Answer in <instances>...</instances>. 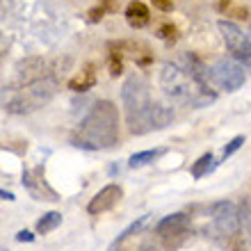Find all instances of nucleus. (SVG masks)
<instances>
[{
	"mask_svg": "<svg viewBox=\"0 0 251 251\" xmlns=\"http://www.w3.org/2000/svg\"><path fill=\"white\" fill-rule=\"evenodd\" d=\"M208 80H210V69H203V64H199L194 57L167 62L160 69V87L167 99L194 110L208 107L217 99Z\"/></svg>",
	"mask_w": 251,
	"mask_h": 251,
	"instance_id": "obj_1",
	"label": "nucleus"
},
{
	"mask_svg": "<svg viewBox=\"0 0 251 251\" xmlns=\"http://www.w3.org/2000/svg\"><path fill=\"white\" fill-rule=\"evenodd\" d=\"M121 103L126 112V126L132 135H146L151 130H165L174 121V107L155 103L151 99L146 80L132 73L121 85Z\"/></svg>",
	"mask_w": 251,
	"mask_h": 251,
	"instance_id": "obj_2",
	"label": "nucleus"
},
{
	"mask_svg": "<svg viewBox=\"0 0 251 251\" xmlns=\"http://www.w3.org/2000/svg\"><path fill=\"white\" fill-rule=\"evenodd\" d=\"M119 142V112L112 100H96L85 119L80 121L78 132L71 144L85 151L112 149Z\"/></svg>",
	"mask_w": 251,
	"mask_h": 251,
	"instance_id": "obj_3",
	"label": "nucleus"
},
{
	"mask_svg": "<svg viewBox=\"0 0 251 251\" xmlns=\"http://www.w3.org/2000/svg\"><path fill=\"white\" fill-rule=\"evenodd\" d=\"M55 92H57V82L53 78H39L30 85H23L21 89H16V94L5 103V110L9 114L37 112L39 107L50 103Z\"/></svg>",
	"mask_w": 251,
	"mask_h": 251,
	"instance_id": "obj_4",
	"label": "nucleus"
},
{
	"mask_svg": "<svg viewBox=\"0 0 251 251\" xmlns=\"http://www.w3.org/2000/svg\"><path fill=\"white\" fill-rule=\"evenodd\" d=\"M219 32H222V39H224L226 50L235 57L238 62H251V37L242 30L240 25H235L233 21H219L217 23Z\"/></svg>",
	"mask_w": 251,
	"mask_h": 251,
	"instance_id": "obj_5",
	"label": "nucleus"
},
{
	"mask_svg": "<svg viewBox=\"0 0 251 251\" xmlns=\"http://www.w3.org/2000/svg\"><path fill=\"white\" fill-rule=\"evenodd\" d=\"M245 66L235 60H219L210 66V82L224 92H238L245 85Z\"/></svg>",
	"mask_w": 251,
	"mask_h": 251,
	"instance_id": "obj_6",
	"label": "nucleus"
},
{
	"mask_svg": "<svg viewBox=\"0 0 251 251\" xmlns=\"http://www.w3.org/2000/svg\"><path fill=\"white\" fill-rule=\"evenodd\" d=\"M210 217H212V226L224 238H235L240 233V228H242L240 205H235L233 201H226V199L210 205Z\"/></svg>",
	"mask_w": 251,
	"mask_h": 251,
	"instance_id": "obj_7",
	"label": "nucleus"
},
{
	"mask_svg": "<svg viewBox=\"0 0 251 251\" xmlns=\"http://www.w3.org/2000/svg\"><path fill=\"white\" fill-rule=\"evenodd\" d=\"M23 187L30 192V197L37 199V201H60L57 192L46 183L44 178V169L37 167V169H27L23 174Z\"/></svg>",
	"mask_w": 251,
	"mask_h": 251,
	"instance_id": "obj_8",
	"label": "nucleus"
},
{
	"mask_svg": "<svg viewBox=\"0 0 251 251\" xmlns=\"http://www.w3.org/2000/svg\"><path fill=\"white\" fill-rule=\"evenodd\" d=\"M121 199H124V190H121V185L110 183V185L100 187V190L94 194V199H89L87 212H89V215H103V212L112 210Z\"/></svg>",
	"mask_w": 251,
	"mask_h": 251,
	"instance_id": "obj_9",
	"label": "nucleus"
},
{
	"mask_svg": "<svg viewBox=\"0 0 251 251\" xmlns=\"http://www.w3.org/2000/svg\"><path fill=\"white\" fill-rule=\"evenodd\" d=\"M187 228H190V217L185 212H174V215H167L155 224V235L158 238H178V235H185Z\"/></svg>",
	"mask_w": 251,
	"mask_h": 251,
	"instance_id": "obj_10",
	"label": "nucleus"
},
{
	"mask_svg": "<svg viewBox=\"0 0 251 251\" xmlns=\"http://www.w3.org/2000/svg\"><path fill=\"white\" fill-rule=\"evenodd\" d=\"M149 7L144 5V2H139V0H135V2H130V5L126 7V21H128V25L135 27V30H139V27L149 25Z\"/></svg>",
	"mask_w": 251,
	"mask_h": 251,
	"instance_id": "obj_11",
	"label": "nucleus"
},
{
	"mask_svg": "<svg viewBox=\"0 0 251 251\" xmlns=\"http://www.w3.org/2000/svg\"><path fill=\"white\" fill-rule=\"evenodd\" d=\"M167 153V149H149V151H139V153H132L128 158V167L130 169H139V167H146L155 162L158 158H162Z\"/></svg>",
	"mask_w": 251,
	"mask_h": 251,
	"instance_id": "obj_12",
	"label": "nucleus"
},
{
	"mask_svg": "<svg viewBox=\"0 0 251 251\" xmlns=\"http://www.w3.org/2000/svg\"><path fill=\"white\" fill-rule=\"evenodd\" d=\"M215 167H217L215 155H212V153H203V155H201V158L192 165V176H194V178H203L205 174H210Z\"/></svg>",
	"mask_w": 251,
	"mask_h": 251,
	"instance_id": "obj_13",
	"label": "nucleus"
},
{
	"mask_svg": "<svg viewBox=\"0 0 251 251\" xmlns=\"http://www.w3.org/2000/svg\"><path fill=\"white\" fill-rule=\"evenodd\" d=\"M62 224V212H46L44 217L37 222V233H41V235H46V233L55 231L57 226Z\"/></svg>",
	"mask_w": 251,
	"mask_h": 251,
	"instance_id": "obj_14",
	"label": "nucleus"
},
{
	"mask_svg": "<svg viewBox=\"0 0 251 251\" xmlns=\"http://www.w3.org/2000/svg\"><path fill=\"white\" fill-rule=\"evenodd\" d=\"M149 217H151V215H142V217H139L137 222H132V224L128 226V228H126L124 233H121L119 238H117V240H114V242H112V247H110V251H117V249H119V245H121V242H124V240H128V238H130V235H135V233H139V231H142V228H144V226H146V222H149Z\"/></svg>",
	"mask_w": 251,
	"mask_h": 251,
	"instance_id": "obj_15",
	"label": "nucleus"
},
{
	"mask_svg": "<svg viewBox=\"0 0 251 251\" xmlns=\"http://www.w3.org/2000/svg\"><path fill=\"white\" fill-rule=\"evenodd\" d=\"M94 73L87 69V71H82V75H78V78H73L71 82H69V87H71L73 92H85L87 87H92L94 85Z\"/></svg>",
	"mask_w": 251,
	"mask_h": 251,
	"instance_id": "obj_16",
	"label": "nucleus"
},
{
	"mask_svg": "<svg viewBox=\"0 0 251 251\" xmlns=\"http://www.w3.org/2000/svg\"><path fill=\"white\" fill-rule=\"evenodd\" d=\"M240 222H242L247 235H251V199H245L240 203Z\"/></svg>",
	"mask_w": 251,
	"mask_h": 251,
	"instance_id": "obj_17",
	"label": "nucleus"
},
{
	"mask_svg": "<svg viewBox=\"0 0 251 251\" xmlns=\"http://www.w3.org/2000/svg\"><path fill=\"white\" fill-rule=\"evenodd\" d=\"M245 144V135H238V137H233L228 144L224 146V151H222V160H226V158H231L235 151H240V146Z\"/></svg>",
	"mask_w": 251,
	"mask_h": 251,
	"instance_id": "obj_18",
	"label": "nucleus"
},
{
	"mask_svg": "<svg viewBox=\"0 0 251 251\" xmlns=\"http://www.w3.org/2000/svg\"><path fill=\"white\" fill-rule=\"evenodd\" d=\"M235 251H251V235H235V245H233Z\"/></svg>",
	"mask_w": 251,
	"mask_h": 251,
	"instance_id": "obj_19",
	"label": "nucleus"
},
{
	"mask_svg": "<svg viewBox=\"0 0 251 251\" xmlns=\"http://www.w3.org/2000/svg\"><path fill=\"white\" fill-rule=\"evenodd\" d=\"M16 242H34V235L30 231H19L16 233Z\"/></svg>",
	"mask_w": 251,
	"mask_h": 251,
	"instance_id": "obj_20",
	"label": "nucleus"
},
{
	"mask_svg": "<svg viewBox=\"0 0 251 251\" xmlns=\"http://www.w3.org/2000/svg\"><path fill=\"white\" fill-rule=\"evenodd\" d=\"M139 251H165V249H162V247H158L155 242H149V245H144Z\"/></svg>",
	"mask_w": 251,
	"mask_h": 251,
	"instance_id": "obj_21",
	"label": "nucleus"
},
{
	"mask_svg": "<svg viewBox=\"0 0 251 251\" xmlns=\"http://www.w3.org/2000/svg\"><path fill=\"white\" fill-rule=\"evenodd\" d=\"M153 2H155L160 9H172V2H167V0H153Z\"/></svg>",
	"mask_w": 251,
	"mask_h": 251,
	"instance_id": "obj_22",
	"label": "nucleus"
},
{
	"mask_svg": "<svg viewBox=\"0 0 251 251\" xmlns=\"http://www.w3.org/2000/svg\"><path fill=\"white\" fill-rule=\"evenodd\" d=\"M0 197L5 199V201H14V194L12 192H7V190H0Z\"/></svg>",
	"mask_w": 251,
	"mask_h": 251,
	"instance_id": "obj_23",
	"label": "nucleus"
},
{
	"mask_svg": "<svg viewBox=\"0 0 251 251\" xmlns=\"http://www.w3.org/2000/svg\"><path fill=\"white\" fill-rule=\"evenodd\" d=\"M249 37H251V27H249Z\"/></svg>",
	"mask_w": 251,
	"mask_h": 251,
	"instance_id": "obj_24",
	"label": "nucleus"
}]
</instances>
